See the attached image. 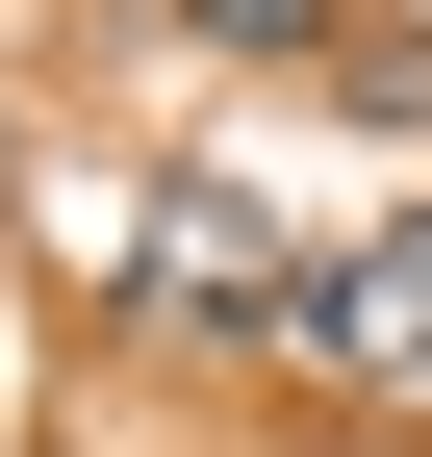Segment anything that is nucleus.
Listing matches in <instances>:
<instances>
[{
  "mask_svg": "<svg viewBox=\"0 0 432 457\" xmlns=\"http://www.w3.org/2000/svg\"><path fill=\"white\" fill-rule=\"evenodd\" d=\"M331 102H382V128H432V26H356V51H331Z\"/></svg>",
  "mask_w": 432,
  "mask_h": 457,
  "instance_id": "4",
  "label": "nucleus"
},
{
  "mask_svg": "<svg viewBox=\"0 0 432 457\" xmlns=\"http://www.w3.org/2000/svg\"><path fill=\"white\" fill-rule=\"evenodd\" d=\"M305 254H331V228H280L229 153H153L128 179V330H179V356H280L305 330Z\"/></svg>",
  "mask_w": 432,
  "mask_h": 457,
  "instance_id": "1",
  "label": "nucleus"
},
{
  "mask_svg": "<svg viewBox=\"0 0 432 457\" xmlns=\"http://www.w3.org/2000/svg\"><path fill=\"white\" fill-rule=\"evenodd\" d=\"M305 381H432V204H356L331 254H305Z\"/></svg>",
  "mask_w": 432,
  "mask_h": 457,
  "instance_id": "2",
  "label": "nucleus"
},
{
  "mask_svg": "<svg viewBox=\"0 0 432 457\" xmlns=\"http://www.w3.org/2000/svg\"><path fill=\"white\" fill-rule=\"evenodd\" d=\"M179 26H204V51H305V77H331V51H356L331 0H179Z\"/></svg>",
  "mask_w": 432,
  "mask_h": 457,
  "instance_id": "3",
  "label": "nucleus"
}]
</instances>
